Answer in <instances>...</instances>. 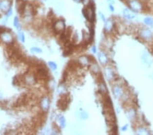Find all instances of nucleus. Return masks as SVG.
<instances>
[{"instance_id":"nucleus-10","label":"nucleus","mask_w":153,"mask_h":135,"mask_svg":"<svg viewBox=\"0 0 153 135\" xmlns=\"http://www.w3.org/2000/svg\"><path fill=\"white\" fill-rule=\"evenodd\" d=\"M98 58H99V60L101 64H106L108 62V58L107 57L106 55L104 52H101L98 54Z\"/></svg>"},{"instance_id":"nucleus-17","label":"nucleus","mask_w":153,"mask_h":135,"mask_svg":"<svg viewBox=\"0 0 153 135\" xmlns=\"http://www.w3.org/2000/svg\"><path fill=\"white\" fill-rule=\"evenodd\" d=\"M59 122L60 123V125H61V128H65V117H63V116L62 115H60L59 117Z\"/></svg>"},{"instance_id":"nucleus-22","label":"nucleus","mask_w":153,"mask_h":135,"mask_svg":"<svg viewBox=\"0 0 153 135\" xmlns=\"http://www.w3.org/2000/svg\"><path fill=\"white\" fill-rule=\"evenodd\" d=\"M137 132L140 135H146V134H148V131L144 128H139Z\"/></svg>"},{"instance_id":"nucleus-28","label":"nucleus","mask_w":153,"mask_h":135,"mask_svg":"<svg viewBox=\"0 0 153 135\" xmlns=\"http://www.w3.org/2000/svg\"><path fill=\"white\" fill-rule=\"evenodd\" d=\"M127 126H128V125H124L123 127L122 128V131H125V130H127Z\"/></svg>"},{"instance_id":"nucleus-12","label":"nucleus","mask_w":153,"mask_h":135,"mask_svg":"<svg viewBox=\"0 0 153 135\" xmlns=\"http://www.w3.org/2000/svg\"><path fill=\"white\" fill-rule=\"evenodd\" d=\"M89 68H90V70L95 74H97L99 72V67L98 66V65L97 64L96 62L91 63V64L90 65V66H89Z\"/></svg>"},{"instance_id":"nucleus-2","label":"nucleus","mask_w":153,"mask_h":135,"mask_svg":"<svg viewBox=\"0 0 153 135\" xmlns=\"http://www.w3.org/2000/svg\"><path fill=\"white\" fill-rule=\"evenodd\" d=\"M113 94L114 96L116 98H121L123 96L124 94V91L123 90V88L119 86L118 85H116L113 87Z\"/></svg>"},{"instance_id":"nucleus-25","label":"nucleus","mask_w":153,"mask_h":135,"mask_svg":"<svg viewBox=\"0 0 153 135\" xmlns=\"http://www.w3.org/2000/svg\"><path fill=\"white\" fill-rule=\"evenodd\" d=\"M81 1L84 3L85 6H88V5H89V3L91 2L90 0H81Z\"/></svg>"},{"instance_id":"nucleus-29","label":"nucleus","mask_w":153,"mask_h":135,"mask_svg":"<svg viewBox=\"0 0 153 135\" xmlns=\"http://www.w3.org/2000/svg\"><path fill=\"white\" fill-rule=\"evenodd\" d=\"M109 8H110V10L112 11V12H113V11H114V6H113L112 4H110V5L109 6Z\"/></svg>"},{"instance_id":"nucleus-13","label":"nucleus","mask_w":153,"mask_h":135,"mask_svg":"<svg viewBox=\"0 0 153 135\" xmlns=\"http://www.w3.org/2000/svg\"><path fill=\"white\" fill-rule=\"evenodd\" d=\"M78 63L79 64H81L82 66H87V65L91 63L89 59H88V56L86 57V56H82V57H80L78 59Z\"/></svg>"},{"instance_id":"nucleus-21","label":"nucleus","mask_w":153,"mask_h":135,"mask_svg":"<svg viewBox=\"0 0 153 135\" xmlns=\"http://www.w3.org/2000/svg\"><path fill=\"white\" fill-rule=\"evenodd\" d=\"M48 65L50 68L52 69V70H56L57 68V66L55 62H53V61H49L48 62Z\"/></svg>"},{"instance_id":"nucleus-27","label":"nucleus","mask_w":153,"mask_h":135,"mask_svg":"<svg viewBox=\"0 0 153 135\" xmlns=\"http://www.w3.org/2000/svg\"><path fill=\"white\" fill-rule=\"evenodd\" d=\"M12 13V8H10L8 12V16H10Z\"/></svg>"},{"instance_id":"nucleus-6","label":"nucleus","mask_w":153,"mask_h":135,"mask_svg":"<svg viewBox=\"0 0 153 135\" xmlns=\"http://www.w3.org/2000/svg\"><path fill=\"white\" fill-rule=\"evenodd\" d=\"M69 100L67 99V97H62L61 99L59 100L58 102V106L60 109L65 110L68 105V103L69 102Z\"/></svg>"},{"instance_id":"nucleus-26","label":"nucleus","mask_w":153,"mask_h":135,"mask_svg":"<svg viewBox=\"0 0 153 135\" xmlns=\"http://www.w3.org/2000/svg\"><path fill=\"white\" fill-rule=\"evenodd\" d=\"M99 16H100V18H101V20H102L103 21H105V18L104 15L101 12L99 13Z\"/></svg>"},{"instance_id":"nucleus-4","label":"nucleus","mask_w":153,"mask_h":135,"mask_svg":"<svg viewBox=\"0 0 153 135\" xmlns=\"http://www.w3.org/2000/svg\"><path fill=\"white\" fill-rule=\"evenodd\" d=\"M140 36L143 39L149 40V39L152 38L153 34L151 32V31L149 30V29H144L141 30V32H140Z\"/></svg>"},{"instance_id":"nucleus-24","label":"nucleus","mask_w":153,"mask_h":135,"mask_svg":"<svg viewBox=\"0 0 153 135\" xmlns=\"http://www.w3.org/2000/svg\"><path fill=\"white\" fill-rule=\"evenodd\" d=\"M80 116H81V117L82 118V119H86V118H87V117H88L87 114H86L85 112H80Z\"/></svg>"},{"instance_id":"nucleus-9","label":"nucleus","mask_w":153,"mask_h":135,"mask_svg":"<svg viewBox=\"0 0 153 135\" xmlns=\"http://www.w3.org/2000/svg\"><path fill=\"white\" fill-rule=\"evenodd\" d=\"M105 76L108 80H112L115 78V74L114 70L111 68H105Z\"/></svg>"},{"instance_id":"nucleus-8","label":"nucleus","mask_w":153,"mask_h":135,"mask_svg":"<svg viewBox=\"0 0 153 135\" xmlns=\"http://www.w3.org/2000/svg\"><path fill=\"white\" fill-rule=\"evenodd\" d=\"M142 60L143 61V64L146 65L147 66H150L152 63V59L150 57V55L144 53L143 55H142Z\"/></svg>"},{"instance_id":"nucleus-3","label":"nucleus","mask_w":153,"mask_h":135,"mask_svg":"<svg viewBox=\"0 0 153 135\" xmlns=\"http://www.w3.org/2000/svg\"><path fill=\"white\" fill-rule=\"evenodd\" d=\"M54 27L57 32H63L65 28V22L62 20H59L57 21L55 24H54Z\"/></svg>"},{"instance_id":"nucleus-30","label":"nucleus","mask_w":153,"mask_h":135,"mask_svg":"<svg viewBox=\"0 0 153 135\" xmlns=\"http://www.w3.org/2000/svg\"><path fill=\"white\" fill-rule=\"evenodd\" d=\"M92 51L94 53H95L97 52V49H96V47H95V46H93V48H92Z\"/></svg>"},{"instance_id":"nucleus-20","label":"nucleus","mask_w":153,"mask_h":135,"mask_svg":"<svg viewBox=\"0 0 153 135\" xmlns=\"http://www.w3.org/2000/svg\"><path fill=\"white\" fill-rule=\"evenodd\" d=\"M19 39L20 40V41H21V42H25V35H24V34H23L22 32H20V30L19 32Z\"/></svg>"},{"instance_id":"nucleus-23","label":"nucleus","mask_w":153,"mask_h":135,"mask_svg":"<svg viewBox=\"0 0 153 135\" xmlns=\"http://www.w3.org/2000/svg\"><path fill=\"white\" fill-rule=\"evenodd\" d=\"M31 51L32 52H34V53H42V52L41 48H38V47H33L31 49Z\"/></svg>"},{"instance_id":"nucleus-5","label":"nucleus","mask_w":153,"mask_h":135,"mask_svg":"<svg viewBox=\"0 0 153 135\" xmlns=\"http://www.w3.org/2000/svg\"><path fill=\"white\" fill-rule=\"evenodd\" d=\"M49 104H50V100H49L48 98V97L43 98L42 100L40 102V106L44 111H47L48 110Z\"/></svg>"},{"instance_id":"nucleus-7","label":"nucleus","mask_w":153,"mask_h":135,"mask_svg":"<svg viewBox=\"0 0 153 135\" xmlns=\"http://www.w3.org/2000/svg\"><path fill=\"white\" fill-rule=\"evenodd\" d=\"M114 28V25L111 19L107 20V21L105 22V24L104 29L105 32L107 33H110V32H112Z\"/></svg>"},{"instance_id":"nucleus-18","label":"nucleus","mask_w":153,"mask_h":135,"mask_svg":"<svg viewBox=\"0 0 153 135\" xmlns=\"http://www.w3.org/2000/svg\"><path fill=\"white\" fill-rule=\"evenodd\" d=\"M144 22L147 25H153V19L151 17H146L144 19Z\"/></svg>"},{"instance_id":"nucleus-16","label":"nucleus","mask_w":153,"mask_h":135,"mask_svg":"<svg viewBox=\"0 0 153 135\" xmlns=\"http://www.w3.org/2000/svg\"><path fill=\"white\" fill-rule=\"evenodd\" d=\"M3 40L6 42H10L12 40V35H11L9 33H5L3 34Z\"/></svg>"},{"instance_id":"nucleus-19","label":"nucleus","mask_w":153,"mask_h":135,"mask_svg":"<svg viewBox=\"0 0 153 135\" xmlns=\"http://www.w3.org/2000/svg\"><path fill=\"white\" fill-rule=\"evenodd\" d=\"M14 25L16 27V29H19L20 31V22L19 21V19L17 17H15L14 19Z\"/></svg>"},{"instance_id":"nucleus-15","label":"nucleus","mask_w":153,"mask_h":135,"mask_svg":"<svg viewBox=\"0 0 153 135\" xmlns=\"http://www.w3.org/2000/svg\"><path fill=\"white\" fill-rule=\"evenodd\" d=\"M10 6V3L8 0H2L0 2V8L3 10H7Z\"/></svg>"},{"instance_id":"nucleus-14","label":"nucleus","mask_w":153,"mask_h":135,"mask_svg":"<svg viewBox=\"0 0 153 135\" xmlns=\"http://www.w3.org/2000/svg\"><path fill=\"white\" fill-rule=\"evenodd\" d=\"M99 91L101 92L102 94H105V93H107V87L105 86V84L104 83V81H102L101 83H99Z\"/></svg>"},{"instance_id":"nucleus-1","label":"nucleus","mask_w":153,"mask_h":135,"mask_svg":"<svg viewBox=\"0 0 153 135\" xmlns=\"http://www.w3.org/2000/svg\"><path fill=\"white\" fill-rule=\"evenodd\" d=\"M128 5L131 10L137 12H141L143 10V5L139 0H129L128 2Z\"/></svg>"},{"instance_id":"nucleus-11","label":"nucleus","mask_w":153,"mask_h":135,"mask_svg":"<svg viewBox=\"0 0 153 135\" xmlns=\"http://www.w3.org/2000/svg\"><path fill=\"white\" fill-rule=\"evenodd\" d=\"M123 15L125 19L129 20L133 19H134L135 17L134 13L131 12L130 10H129V9H127V8H125V9L123 10Z\"/></svg>"}]
</instances>
